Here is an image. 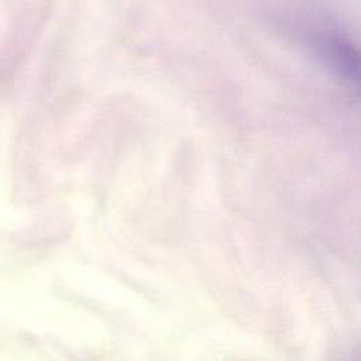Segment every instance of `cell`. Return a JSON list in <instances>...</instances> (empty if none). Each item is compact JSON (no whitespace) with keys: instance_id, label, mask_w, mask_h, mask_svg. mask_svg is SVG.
<instances>
[{"instance_id":"6da1fadb","label":"cell","mask_w":361,"mask_h":361,"mask_svg":"<svg viewBox=\"0 0 361 361\" xmlns=\"http://www.w3.org/2000/svg\"><path fill=\"white\" fill-rule=\"evenodd\" d=\"M305 44L312 55L328 68L348 89L357 92L360 78V55L356 44L341 30L325 25L308 27Z\"/></svg>"}]
</instances>
